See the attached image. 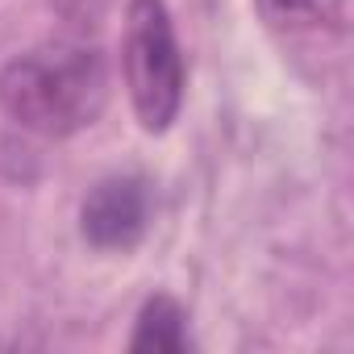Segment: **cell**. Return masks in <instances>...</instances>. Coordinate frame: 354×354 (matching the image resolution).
<instances>
[{"label": "cell", "mask_w": 354, "mask_h": 354, "mask_svg": "<svg viewBox=\"0 0 354 354\" xmlns=\"http://www.w3.org/2000/svg\"><path fill=\"white\" fill-rule=\"evenodd\" d=\"M109 104V63L88 42H42L0 71V109L38 138H71Z\"/></svg>", "instance_id": "6da1fadb"}, {"label": "cell", "mask_w": 354, "mask_h": 354, "mask_svg": "<svg viewBox=\"0 0 354 354\" xmlns=\"http://www.w3.org/2000/svg\"><path fill=\"white\" fill-rule=\"evenodd\" d=\"M121 67H125L129 104L142 129L167 133L184 109L188 67H184V50L175 42V26H171V13L162 0H133L129 5Z\"/></svg>", "instance_id": "7a4b0ae2"}, {"label": "cell", "mask_w": 354, "mask_h": 354, "mask_svg": "<svg viewBox=\"0 0 354 354\" xmlns=\"http://www.w3.org/2000/svg\"><path fill=\"white\" fill-rule=\"evenodd\" d=\"M150 225V192L138 175L100 180L80 209V234L96 250H133Z\"/></svg>", "instance_id": "3957f363"}, {"label": "cell", "mask_w": 354, "mask_h": 354, "mask_svg": "<svg viewBox=\"0 0 354 354\" xmlns=\"http://www.w3.org/2000/svg\"><path fill=\"white\" fill-rule=\"evenodd\" d=\"M129 350H158V354H184L192 350L188 333V308L171 296H150L138 313Z\"/></svg>", "instance_id": "277c9868"}, {"label": "cell", "mask_w": 354, "mask_h": 354, "mask_svg": "<svg viewBox=\"0 0 354 354\" xmlns=\"http://www.w3.org/2000/svg\"><path fill=\"white\" fill-rule=\"evenodd\" d=\"M254 9L279 34H317L342 17L346 0H254Z\"/></svg>", "instance_id": "5b68a950"}]
</instances>
